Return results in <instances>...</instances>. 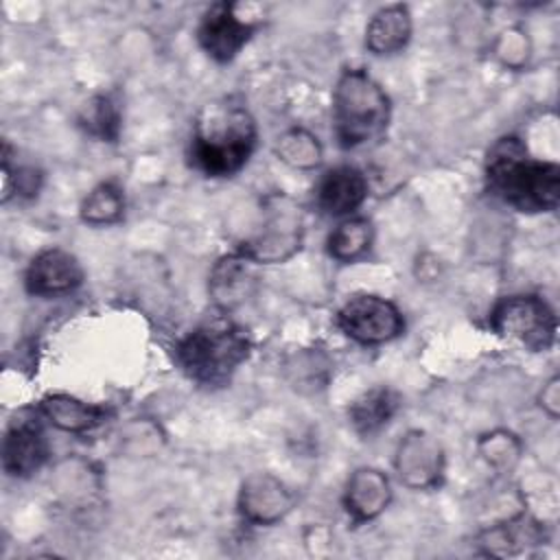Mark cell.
Returning <instances> with one entry per match:
<instances>
[{
  "label": "cell",
  "mask_w": 560,
  "mask_h": 560,
  "mask_svg": "<svg viewBox=\"0 0 560 560\" xmlns=\"http://www.w3.org/2000/svg\"><path fill=\"white\" fill-rule=\"evenodd\" d=\"M394 470L409 490H435L444 481L446 453L429 431L409 429L396 444Z\"/></svg>",
  "instance_id": "ba28073f"
},
{
  "label": "cell",
  "mask_w": 560,
  "mask_h": 560,
  "mask_svg": "<svg viewBox=\"0 0 560 560\" xmlns=\"http://www.w3.org/2000/svg\"><path fill=\"white\" fill-rule=\"evenodd\" d=\"M337 328L361 346H381L405 332L402 311L376 293L350 295L335 317Z\"/></svg>",
  "instance_id": "52a82bcc"
},
{
  "label": "cell",
  "mask_w": 560,
  "mask_h": 560,
  "mask_svg": "<svg viewBox=\"0 0 560 560\" xmlns=\"http://www.w3.org/2000/svg\"><path fill=\"white\" fill-rule=\"evenodd\" d=\"M483 173L490 192L518 212L540 214L560 206V166L534 158L518 136H501L490 144Z\"/></svg>",
  "instance_id": "6da1fadb"
},
{
  "label": "cell",
  "mask_w": 560,
  "mask_h": 560,
  "mask_svg": "<svg viewBox=\"0 0 560 560\" xmlns=\"http://www.w3.org/2000/svg\"><path fill=\"white\" fill-rule=\"evenodd\" d=\"M79 127L101 140V142H118L122 131V107L114 94H94L77 116Z\"/></svg>",
  "instance_id": "44dd1931"
},
{
  "label": "cell",
  "mask_w": 560,
  "mask_h": 560,
  "mask_svg": "<svg viewBox=\"0 0 560 560\" xmlns=\"http://www.w3.org/2000/svg\"><path fill=\"white\" fill-rule=\"evenodd\" d=\"M492 55L508 70H521L532 57V42L521 26H508L494 37Z\"/></svg>",
  "instance_id": "d4e9b609"
},
{
  "label": "cell",
  "mask_w": 560,
  "mask_h": 560,
  "mask_svg": "<svg viewBox=\"0 0 560 560\" xmlns=\"http://www.w3.org/2000/svg\"><path fill=\"white\" fill-rule=\"evenodd\" d=\"M304 243V210L284 192L260 199L258 228L241 241L236 252L256 265H278L293 258Z\"/></svg>",
  "instance_id": "5b68a950"
},
{
  "label": "cell",
  "mask_w": 560,
  "mask_h": 560,
  "mask_svg": "<svg viewBox=\"0 0 560 560\" xmlns=\"http://www.w3.org/2000/svg\"><path fill=\"white\" fill-rule=\"evenodd\" d=\"M392 101L365 68H346L332 92V133L341 149L376 144L389 127Z\"/></svg>",
  "instance_id": "277c9868"
},
{
  "label": "cell",
  "mask_w": 560,
  "mask_h": 560,
  "mask_svg": "<svg viewBox=\"0 0 560 560\" xmlns=\"http://www.w3.org/2000/svg\"><path fill=\"white\" fill-rule=\"evenodd\" d=\"M236 508L245 523L271 527L291 512L293 492L271 472H252L238 488Z\"/></svg>",
  "instance_id": "8fae6325"
},
{
  "label": "cell",
  "mask_w": 560,
  "mask_h": 560,
  "mask_svg": "<svg viewBox=\"0 0 560 560\" xmlns=\"http://www.w3.org/2000/svg\"><path fill=\"white\" fill-rule=\"evenodd\" d=\"M256 24L243 20L232 2L210 4L197 26V42L201 50L217 63H230L252 39Z\"/></svg>",
  "instance_id": "30bf717a"
},
{
  "label": "cell",
  "mask_w": 560,
  "mask_h": 560,
  "mask_svg": "<svg viewBox=\"0 0 560 560\" xmlns=\"http://www.w3.org/2000/svg\"><path fill=\"white\" fill-rule=\"evenodd\" d=\"M217 311L186 332L175 346V363L179 370L201 387H225L236 370L249 359V332Z\"/></svg>",
  "instance_id": "3957f363"
},
{
  "label": "cell",
  "mask_w": 560,
  "mask_h": 560,
  "mask_svg": "<svg viewBox=\"0 0 560 560\" xmlns=\"http://www.w3.org/2000/svg\"><path fill=\"white\" fill-rule=\"evenodd\" d=\"M368 175L350 164H339L317 179L315 206L326 217H352L368 199Z\"/></svg>",
  "instance_id": "5bb4252c"
},
{
  "label": "cell",
  "mask_w": 560,
  "mask_h": 560,
  "mask_svg": "<svg viewBox=\"0 0 560 560\" xmlns=\"http://www.w3.org/2000/svg\"><path fill=\"white\" fill-rule=\"evenodd\" d=\"M488 326L494 335L516 341L529 352H547L556 343L558 317L540 295L514 293L492 306Z\"/></svg>",
  "instance_id": "8992f818"
},
{
  "label": "cell",
  "mask_w": 560,
  "mask_h": 560,
  "mask_svg": "<svg viewBox=\"0 0 560 560\" xmlns=\"http://www.w3.org/2000/svg\"><path fill=\"white\" fill-rule=\"evenodd\" d=\"M374 243V225L365 217H346L326 238V252L332 260L350 265L368 256Z\"/></svg>",
  "instance_id": "ffe728a7"
},
{
  "label": "cell",
  "mask_w": 560,
  "mask_h": 560,
  "mask_svg": "<svg viewBox=\"0 0 560 560\" xmlns=\"http://www.w3.org/2000/svg\"><path fill=\"white\" fill-rule=\"evenodd\" d=\"M547 523L521 510L479 532L477 540L490 556H518L547 540Z\"/></svg>",
  "instance_id": "9a60e30c"
},
{
  "label": "cell",
  "mask_w": 560,
  "mask_h": 560,
  "mask_svg": "<svg viewBox=\"0 0 560 560\" xmlns=\"http://www.w3.org/2000/svg\"><path fill=\"white\" fill-rule=\"evenodd\" d=\"M125 190L116 182L96 184L81 201L79 217L83 223L103 228L122 221L125 217Z\"/></svg>",
  "instance_id": "7402d4cb"
},
{
  "label": "cell",
  "mask_w": 560,
  "mask_h": 560,
  "mask_svg": "<svg viewBox=\"0 0 560 560\" xmlns=\"http://www.w3.org/2000/svg\"><path fill=\"white\" fill-rule=\"evenodd\" d=\"M39 416V411H18L7 424L2 438V468L13 479L33 477L50 455Z\"/></svg>",
  "instance_id": "9c48e42d"
},
{
  "label": "cell",
  "mask_w": 560,
  "mask_h": 560,
  "mask_svg": "<svg viewBox=\"0 0 560 560\" xmlns=\"http://www.w3.org/2000/svg\"><path fill=\"white\" fill-rule=\"evenodd\" d=\"M256 262H252L241 252L225 254L217 258L208 273V293L217 311L232 313L241 304H245L258 287Z\"/></svg>",
  "instance_id": "4fadbf2b"
},
{
  "label": "cell",
  "mask_w": 560,
  "mask_h": 560,
  "mask_svg": "<svg viewBox=\"0 0 560 560\" xmlns=\"http://www.w3.org/2000/svg\"><path fill=\"white\" fill-rule=\"evenodd\" d=\"M538 407L551 418L556 420L560 416V376L553 374L542 389L538 392Z\"/></svg>",
  "instance_id": "484cf974"
},
{
  "label": "cell",
  "mask_w": 560,
  "mask_h": 560,
  "mask_svg": "<svg viewBox=\"0 0 560 560\" xmlns=\"http://www.w3.org/2000/svg\"><path fill=\"white\" fill-rule=\"evenodd\" d=\"M258 140L249 109L232 98H214L192 120L188 160L206 177H232L252 158Z\"/></svg>",
  "instance_id": "7a4b0ae2"
},
{
  "label": "cell",
  "mask_w": 560,
  "mask_h": 560,
  "mask_svg": "<svg viewBox=\"0 0 560 560\" xmlns=\"http://www.w3.org/2000/svg\"><path fill=\"white\" fill-rule=\"evenodd\" d=\"M37 411L42 413V418H46L55 429L66 431V433H88L96 427H101L107 418H109V407L105 405H96V402H85L77 396L70 394H46L39 405Z\"/></svg>",
  "instance_id": "e0dca14e"
},
{
  "label": "cell",
  "mask_w": 560,
  "mask_h": 560,
  "mask_svg": "<svg viewBox=\"0 0 560 560\" xmlns=\"http://www.w3.org/2000/svg\"><path fill=\"white\" fill-rule=\"evenodd\" d=\"M83 284V267L74 254L61 247H48L33 256L24 271V289L37 298L70 293Z\"/></svg>",
  "instance_id": "7c38bea8"
},
{
  "label": "cell",
  "mask_w": 560,
  "mask_h": 560,
  "mask_svg": "<svg viewBox=\"0 0 560 560\" xmlns=\"http://www.w3.org/2000/svg\"><path fill=\"white\" fill-rule=\"evenodd\" d=\"M413 33V20L407 4H387L378 9L365 26V48L376 57L396 55L407 48Z\"/></svg>",
  "instance_id": "ac0fdd59"
},
{
  "label": "cell",
  "mask_w": 560,
  "mask_h": 560,
  "mask_svg": "<svg viewBox=\"0 0 560 560\" xmlns=\"http://www.w3.org/2000/svg\"><path fill=\"white\" fill-rule=\"evenodd\" d=\"M477 451L494 472L510 475L523 457V442L508 429H494L477 440Z\"/></svg>",
  "instance_id": "cb8c5ba5"
},
{
  "label": "cell",
  "mask_w": 560,
  "mask_h": 560,
  "mask_svg": "<svg viewBox=\"0 0 560 560\" xmlns=\"http://www.w3.org/2000/svg\"><path fill=\"white\" fill-rule=\"evenodd\" d=\"M392 503L389 477L374 466H359L350 472L343 488V508L352 523L378 518Z\"/></svg>",
  "instance_id": "2e32d148"
},
{
  "label": "cell",
  "mask_w": 560,
  "mask_h": 560,
  "mask_svg": "<svg viewBox=\"0 0 560 560\" xmlns=\"http://www.w3.org/2000/svg\"><path fill=\"white\" fill-rule=\"evenodd\" d=\"M273 153L282 164L295 171H313L324 158V147L319 138L308 129L291 127L278 136Z\"/></svg>",
  "instance_id": "603a6c76"
},
{
  "label": "cell",
  "mask_w": 560,
  "mask_h": 560,
  "mask_svg": "<svg viewBox=\"0 0 560 560\" xmlns=\"http://www.w3.org/2000/svg\"><path fill=\"white\" fill-rule=\"evenodd\" d=\"M400 409V396L392 387L376 385L352 400L348 407V420L354 433L372 438L385 429Z\"/></svg>",
  "instance_id": "d6986e66"
}]
</instances>
